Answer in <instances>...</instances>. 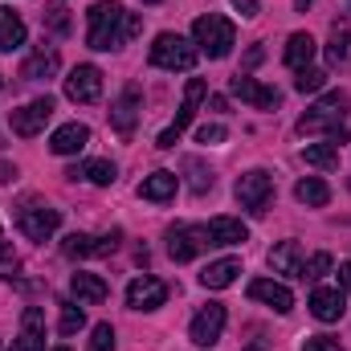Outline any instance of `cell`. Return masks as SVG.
<instances>
[{
  "mask_svg": "<svg viewBox=\"0 0 351 351\" xmlns=\"http://www.w3.org/2000/svg\"><path fill=\"white\" fill-rule=\"evenodd\" d=\"M90 49H123L139 29V12H127L119 0H98L90 4Z\"/></svg>",
  "mask_w": 351,
  "mask_h": 351,
  "instance_id": "6da1fadb",
  "label": "cell"
},
{
  "mask_svg": "<svg viewBox=\"0 0 351 351\" xmlns=\"http://www.w3.org/2000/svg\"><path fill=\"white\" fill-rule=\"evenodd\" d=\"M192 41L200 45V53H208V58L221 62V58L233 53V45H237V29H233V21L208 12V16H196V25H192Z\"/></svg>",
  "mask_w": 351,
  "mask_h": 351,
  "instance_id": "7a4b0ae2",
  "label": "cell"
},
{
  "mask_svg": "<svg viewBox=\"0 0 351 351\" xmlns=\"http://www.w3.org/2000/svg\"><path fill=\"white\" fill-rule=\"evenodd\" d=\"M147 58H152V66H160V70H192L196 58H200V49H196V41H188V37H180V33H160Z\"/></svg>",
  "mask_w": 351,
  "mask_h": 351,
  "instance_id": "3957f363",
  "label": "cell"
},
{
  "mask_svg": "<svg viewBox=\"0 0 351 351\" xmlns=\"http://www.w3.org/2000/svg\"><path fill=\"white\" fill-rule=\"evenodd\" d=\"M237 204L245 208V213H254V217H262L265 208H269V200H274V176L265 172V168H254V172H245L237 180Z\"/></svg>",
  "mask_w": 351,
  "mask_h": 351,
  "instance_id": "277c9868",
  "label": "cell"
},
{
  "mask_svg": "<svg viewBox=\"0 0 351 351\" xmlns=\"http://www.w3.org/2000/svg\"><path fill=\"white\" fill-rule=\"evenodd\" d=\"M208 250V229L204 225H172L168 229V254L172 262H192Z\"/></svg>",
  "mask_w": 351,
  "mask_h": 351,
  "instance_id": "5b68a950",
  "label": "cell"
},
{
  "mask_svg": "<svg viewBox=\"0 0 351 351\" xmlns=\"http://www.w3.org/2000/svg\"><path fill=\"white\" fill-rule=\"evenodd\" d=\"M49 119H53V98H49V94H45V98H33V102H25L21 110H12V135L33 139V135L45 131Z\"/></svg>",
  "mask_w": 351,
  "mask_h": 351,
  "instance_id": "8992f818",
  "label": "cell"
},
{
  "mask_svg": "<svg viewBox=\"0 0 351 351\" xmlns=\"http://www.w3.org/2000/svg\"><path fill=\"white\" fill-rule=\"evenodd\" d=\"M16 225H21V233L29 241H49L58 233V225H62V213L49 208V204H29V208H21Z\"/></svg>",
  "mask_w": 351,
  "mask_h": 351,
  "instance_id": "52a82bcc",
  "label": "cell"
},
{
  "mask_svg": "<svg viewBox=\"0 0 351 351\" xmlns=\"http://www.w3.org/2000/svg\"><path fill=\"white\" fill-rule=\"evenodd\" d=\"M225 323H229V315H225V306L221 302H208L196 319H192V327H188V339L196 343V348H213V343H221V335H225Z\"/></svg>",
  "mask_w": 351,
  "mask_h": 351,
  "instance_id": "ba28073f",
  "label": "cell"
},
{
  "mask_svg": "<svg viewBox=\"0 0 351 351\" xmlns=\"http://www.w3.org/2000/svg\"><path fill=\"white\" fill-rule=\"evenodd\" d=\"M204 94H208V86H204L200 78H192V82L184 86V102H180V114H176L172 127H168V131H164V135L156 139V147H164V152H168V147H176L180 131H184V127H188V123L196 119V106H200V98H204Z\"/></svg>",
  "mask_w": 351,
  "mask_h": 351,
  "instance_id": "9c48e42d",
  "label": "cell"
},
{
  "mask_svg": "<svg viewBox=\"0 0 351 351\" xmlns=\"http://www.w3.org/2000/svg\"><path fill=\"white\" fill-rule=\"evenodd\" d=\"M164 302H168V282H160L152 274H143L127 286V306L131 311H160Z\"/></svg>",
  "mask_w": 351,
  "mask_h": 351,
  "instance_id": "30bf717a",
  "label": "cell"
},
{
  "mask_svg": "<svg viewBox=\"0 0 351 351\" xmlns=\"http://www.w3.org/2000/svg\"><path fill=\"white\" fill-rule=\"evenodd\" d=\"M119 250V233H106V237H90V233H70L62 241V254L66 258H106Z\"/></svg>",
  "mask_w": 351,
  "mask_h": 351,
  "instance_id": "8fae6325",
  "label": "cell"
},
{
  "mask_svg": "<svg viewBox=\"0 0 351 351\" xmlns=\"http://www.w3.org/2000/svg\"><path fill=\"white\" fill-rule=\"evenodd\" d=\"M229 90L241 98V102H250V106H258V110H278V102H282V94L274 86H262L258 78H250V74H237V78H229Z\"/></svg>",
  "mask_w": 351,
  "mask_h": 351,
  "instance_id": "7c38bea8",
  "label": "cell"
},
{
  "mask_svg": "<svg viewBox=\"0 0 351 351\" xmlns=\"http://www.w3.org/2000/svg\"><path fill=\"white\" fill-rule=\"evenodd\" d=\"M66 98L74 102H98L102 98V70L98 66H78L66 78Z\"/></svg>",
  "mask_w": 351,
  "mask_h": 351,
  "instance_id": "4fadbf2b",
  "label": "cell"
},
{
  "mask_svg": "<svg viewBox=\"0 0 351 351\" xmlns=\"http://www.w3.org/2000/svg\"><path fill=\"white\" fill-rule=\"evenodd\" d=\"M250 298H254V302H265V306L278 311V315H290V311H294L290 286H282V282H274V278H254V282H250Z\"/></svg>",
  "mask_w": 351,
  "mask_h": 351,
  "instance_id": "5bb4252c",
  "label": "cell"
},
{
  "mask_svg": "<svg viewBox=\"0 0 351 351\" xmlns=\"http://www.w3.org/2000/svg\"><path fill=\"white\" fill-rule=\"evenodd\" d=\"M135 119H139V86H131L119 94V102L110 106V127L119 131V139H131L135 135Z\"/></svg>",
  "mask_w": 351,
  "mask_h": 351,
  "instance_id": "9a60e30c",
  "label": "cell"
},
{
  "mask_svg": "<svg viewBox=\"0 0 351 351\" xmlns=\"http://www.w3.org/2000/svg\"><path fill=\"white\" fill-rule=\"evenodd\" d=\"M12 351H45V315H41V306H25L21 335L12 339Z\"/></svg>",
  "mask_w": 351,
  "mask_h": 351,
  "instance_id": "2e32d148",
  "label": "cell"
},
{
  "mask_svg": "<svg viewBox=\"0 0 351 351\" xmlns=\"http://www.w3.org/2000/svg\"><path fill=\"white\" fill-rule=\"evenodd\" d=\"M343 311H348V298H343L339 286H319V290L311 294V315H315L319 323H339Z\"/></svg>",
  "mask_w": 351,
  "mask_h": 351,
  "instance_id": "e0dca14e",
  "label": "cell"
},
{
  "mask_svg": "<svg viewBox=\"0 0 351 351\" xmlns=\"http://www.w3.org/2000/svg\"><path fill=\"white\" fill-rule=\"evenodd\" d=\"M70 290H74V302H78V306H98V302H106V294H110V286H106L98 274H86V269H78V274L70 278Z\"/></svg>",
  "mask_w": 351,
  "mask_h": 351,
  "instance_id": "ac0fdd59",
  "label": "cell"
},
{
  "mask_svg": "<svg viewBox=\"0 0 351 351\" xmlns=\"http://www.w3.org/2000/svg\"><path fill=\"white\" fill-rule=\"evenodd\" d=\"M302 265H306V258H302V245H298V241H278V245L269 250V269H274V274L302 278Z\"/></svg>",
  "mask_w": 351,
  "mask_h": 351,
  "instance_id": "d6986e66",
  "label": "cell"
},
{
  "mask_svg": "<svg viewBox=\"0 0 351 351\" xmlns=\"http://www.w3.org/2000/svg\"><path fill=\"white\" fill-rule=\"evenodd\" d=\"M86 143H90V127H86V123H66V127H58V131H53L49 152H53V156H78Z\"/></svg>",
  "mask_w": 351,
  "mask_h": 351,
  "instance_id": "ffe728a7",
  "label": "cell"
},
{
  "mask_svg": "<svg viewBox=\"0 0 351 351\" xmlns=\"http://www.w3.org/2000/svg\"><path fill=\"white\" fill-rule=\"evenodd\" d=\"M241 241H250L245 221H237V217H213L208 221V245H241Z\"/></svg>",
  "mask_w": 351,
  "mask_h": 351,
  "instance_id": "44dd1931",
  "label": "cell"
},
{
  "mask_svg": "<svg viewBox=\"0 0 351 351\" xmlns=\"http://www.w3.org/2000/svg\"><path fill=\"white\" fill-rule=\"evenodd\" d=\"M176 184H180V176L176 172H152V176H143L139 196L152 200V204H164V200H172L176 196Z\"/></svg>",
  "mask_w": 351,
  "mask_h": 351,
  "instance_id": "7402d4cb",
  "label": "cell"
},
{
  "mask_svg": "<svg viewBox=\"0 0 351 351\" xmlns=\"http://www.w3.org/2000/svg\"><path fill=\"white\" fill-rule=\"evenodd\" d=\"M327 62H331L335 70L351 66V25H348V21H335V25H331V41H327Z\"/></svg>",
  "mask_w": 351,
  "mask_h": 351,
  "instance_id": "603a6c76",
  "label": "cell"
},
{
  "mask_svg": "<svg viewBox=\"0 0 351 351\" xmlns=\"http://www.w3.org/2000/svg\"><path fill=\"white\" fill-rule=\"evenodd\" d=\"M66 176H70V180H90V184L106 188V184H114L119 168H114L110 160H86V164H74V168H70Z\"/></svg>",
  "mask_w": 351,
  "mask_h": 351,
  "instance_id": "cb8c5ba5",
  "label": "cell"
},
{
  "mask_svg": "<svg viewBox=\"0 0 351 351\" xmlns=\"http://www.w3.org/2000/svg\"><path fill=\"white\" fill-rule=\"evenodd\" d=\"M25 21L12 12V8H0V53H12V49H21L25 45Z\"/></svg>",
  "mask_w": 351,
  "mask_h": 351,
  "instance_id": "d4e9b609",
  "label": "cell"
},
{
  "mask_svg": "<svg viewBox=\"0 0 351 351\" xmlns=\"http://www.w3.org/2000/svg\"><path fill=\"white\" fill-rule=\"evenodd\" d=\"M53 70H58V49H37V53L25 58L21 78H25V82H41V78H49Z\"/></svg>",
  "mask_w": 351,
  "mask_h": 351,
  "instance_id": "484cf974",
  "label": "cell"
},
{
  "mask_svg": "<svg viewBox=\"0 0 351 351\" xmlns=\"http://www.w3.org/2000/svg\"><path fill=\"white\" fill-rule=\"evenodd\" d=\"M237 274H241V262H237V258H221V262H213L200 274V282H204L208 290H225V286L237 282Z\"/></svg>",
  "mask_w": 351,
  "mask_h": 351,
  "instance_id": "4316f807",
  "label": "cell"
},
{
  "mask_svg": "<svg viewBox=\"0 0 351 351\" xmlns=\"http://www.w3.org/2000/svg\"><path fill=\"white\" fill-rule=\"evenodd\" d=\"M315 49H319V45H315L311 33H294V37L286 41V66H290V70L311 66V62H315Z\"/></svg>",
  "mask_w": 351,
  "mask_h": 351,
  "instance_id": "83f0119b",
  "label": "cell"
},
{
  "mask_svg": "<svg viewBox=\"0 0 351 351\" xmlns=\"http://www.w3.org/2000/svg\"><path fill=\"white\" fill-rule=\"evenodd\" d=\"M343 127V114H327V110H306L298 119V135H319V131H339Z\"/></svg>",
  "mask_w": 351,
  "mask_h": 351,
  "instance_id": "f1b7e54d",
  "label": "cell"
},
{
  "mask_svg": "<svg viewBox=\"0 0 351 351\" xmlns=\"http://www.w3.org/2000/svg\"><path fill=\"white\" fill-rule=\"evenodd\" d=\"M294 196H298L302 204H311V208H323V204L331 200V188H327L319 176H306V180L294 184Z\"/></svg>",
  "mask_w": 351,
  "mask_h": 351,
  "instance_id": "f546056e",
  "label": "cell"
},
{
  "mask_svg": "<svg viewBox=\"0 0 351 351\" xmlns=\"http://www.w3.org/2000/svg\"><path fill=\"white\" fill-rule=\"evenodd\" d=\"M302 160H306L311 168L331 172V168H339V147H335V143H306V147H302Z\"/></svg>",
  "mask_w": 351,
  "mask_h": 351,
  "instance_id": "4dcf8cb0",
  "label": "cell"
},
{
  "mask_svg": "<svg viewBox=\"0 0 351 351\" xmlns=\"http://www.w3.org/2000/svg\"><path fill=\"white\" fill-rule=\"evenodd\" d=\"M323 86H327V70H315V66H302L298 78H294V90L298 94H319Z\"/></svg>",
  "mask_w": 351,
  "mask_h": 351,
  "instance_id": "1f68e13d",
  "label": "cell"
},
{
  "mask_svg": "<svg viewBox=\"0 0 351 351\" xmlns=\"http://www.w3.org/2000/svg\"><path fill=\"white\" fill-rule=\"evenodd\" d=\"M41 21H45V29H53V33H70V8H66V4H45V8H41Z\"/></svg>",
  "mask_w": 351,
  "mask_h": 351,
  "instance_id": "d6a6232c",
  "label": "cell"
},
{
  "mask_svg": "<svg viewBox=\"0 0 351 351\" xmlns=\"http://www.w3.org/2000/svg\"><path fill=\"white\" fill-rule=\"evenodd\" d=\"M58 327H62V335H78V331L86 327L82 306H78V302H66V306H62V323H58Z\"/></svg>",
  "mask_w": 351,
  "mask_h": 351,
  "instance_id": "836d02e7",
  "label": "cell"
},
{
  "mask_svg": "<svg viewBox=\"0 0 351 351\" xmlns=\"http://www.w3.org/2000/svg\"><path fill=\"white\" fill-rule=\"evenodd\" d=\"M184 172H188L192 192H208V188H213V172H208L200 160H184Z\"/></svg>",
  "mask_w": 351,
  "mask_h": 351,
  "instance_id": "e575fe53",
  "label": "cell"
},
{
  "mask_svg": "<svg viewBox=\"0 0 351 351\" xmlns=\"http://www.w3.org/2000/svg\"><path fill=\"white\" fill-rule=\"evenodd\" d=\"M315 110H327V114H348V94L343 90H327L323 98H319V106Z\"/></svg>",
  "mask_w": 351,
  "mask_h": 351,
  "instance_id": "d590c367",
  "label": "cell"
},
{
  "mask_svg": "<svg viewBox=\"0 0 351 351\" xmlns=\"http://www.w3.org/2000/svg\"><path fill=\"white\" fill-rule=\"evenodd\" d=\"M90 351H114V327L110 323H98L90 331Z\"/></svg>",
  "mask_w": 351,
  "mask_h": 351,
  "instance_id": "8d00e7d4",
  "label": "cell"
},
{
  "mask_svg": "<svg viewBox=\"0 0 351 351\" xmlns=\"http://www.w3.org/2000/svg\"><path fill=\"white\" fill-rule=\"evenodd\" d=\"M323 274H331V254H315L311 262L302 265V282H306V278H311V282H319Z\"/></svg>",
  "mask_w": 351,
  "mask_h": 351,
  "instance_id": "74e56055",
  "label": "cell"
},
{
  "mask_svg": "<svg viewBox=\"0 0 351 351\" xmlns=\"http://www.w3.org/2000/svg\"><path fill=\"white\" fill-rule=\"evenodd\" d=\"M302 351H343V343H339L335 335H306Z\"/></svg>",
  "mask_w": 351,
  "mask_h": 351,
  "instance_id": "f35d334b",
  "label": "cell"
},
{
  "mask_svg": "<svg viewBox=\"0 0 351 351\" xmlns=\"http://www.w3.org/2000/svg\"><path fill=\"white\" fill-rule=\"evenodd\" d=\"M225 135H229V131H225L221 123H204V127L196 131V143H208V147H213V143H225Z\"/></svg>",
  "mask_w": 351,
  "mask_h": 351,
  "instance_id": "ab89813d",
  "label": "cell"
},
{
  "mask_svg": "<svg viewBox=\"0 0 351 351\" xmlns=\"http://www.w3.org/2000/svg\"><path fill=\"white\" fill-rule=\"evenodd\" d=\"M233 8H237L241 16H258V8H262V0H233Z\"/></svg>",
  "mask_w": 351,
  "mask_h": 351,
  "instance_id": "60d3db41",
  "label": "cell"
},
{
  "mask_svg": "<svg viewBox=\"0 0 351 351\" xmlns=\"http://www.w3.org/2000/svg\"><path fill=\"white\" fill-rule=\"evenodd\" d=\"M339 290H343V294H351V262L339 265Z\"/></svg>",
  "mask_w": 351,
  "mask_h": 351,
  "instance_id": "b9f144b4",
  "label": "cell"
},
{
  "mask_svg": "<svg viewBox=\"0 0 351 351\" xmlns=\"http://www.w3.org/2000/svg\"><path fill=\"white\" fill-rule=\"evenodd\" d=\"M262 58H265V49H262V45H254V49L245 53V70H254V66H258Z\"/></svg>",
  "mask_w": 351,
  "mask_h": 351,
  "instance_id": "7bdbcfd3",
  "label": "cell"
},
{
  "mask_svg": "<svg viewBox=\"0 0 351 351\" xmlns=\"http://www.w3.org/2000/svg\"><path fill=\"white\" fill-rule=\"evenodd\" d=\"M12 176H16V168H8V164H0V184H8Z\"/></svg>",
  "mask_w": 351,
  "mask_h": 351,
  "instance_id": "ee69618b",
  "label": "cell"
},
{
  "mask_svg": "<svg viewBox=\"0 0 351 351\" xmlns=\"http://www.w3.org/2000/svg\"><path fill=\"white\" fill-rule=\"evenodd\" d=\"M311 4H315V0H294V8H311Z\"/></svg>",
  "mask_w": 351,
  "mask_h": 351,
  "instance_id": "f6af8a7d",
  "label": "cell"
},
{
  "mask_svg": "<svg viewBox=\"0 0 351 351\" xmlns=\"http://www.w3.org/2000/svg\"><path fill=\"white\" fill-rule=\"evenodd\" d=\"M245 351H265V348H262V343H254V348H245Z\"/></svg>",
  "mask_w": 351,
  "mask_h": 351,
  "instance_id": "bcb514c9",
  "label": "cell"
},
{
  "mask_svg": "<svg viewBox=\"0 0 351 351\" xmlns=\"http://www.w3.org/2000/svg\"><path fill=\"white\" fill-rule=\"evenodd\" d=\"M143 4H160V0H143Z\"/></svg>",
  "mask_w": 351,
  "mask_h": 351,
  "instance_id": "7dc6e473",
  "label": "cell"
},
{
  "mask_svg": "<svg viewBox=\"0 0 351 351\" xmlns=\"http://www.w3.org/2000/svg\"><path fill=\"white\" fill-rule=\"evenodd\" d=\"M53 351H70V348H53Z\"/></svg>",
  "mask_w": 351,
  "mask_h": 351,
  "instance_id": "c3c4849f",
  "label": "cell"
},
{
  "mask_svg": "<svg viewBox=\"0 0 351 351\" xmlns=\"http://www.w3.org/2000/svg\"><path fill=\"white\" fill-rule=\"evenodd\" d=\"M348 188H351V180H348Z\"/></svg>",
  "mask_w": 351,
  "mask_h": 351,
  "instance_id": "681fc988",
  "label": "cell"
},
{
  "mask_svg": "<svg viewBox=\"0 0 351 351\" xmlns=\"http://www.w3.org/2000/svg\"><path fill=\"white\" fill-rule=\"evenodd\" d=\"M0 86H4V82H0Z\"/></svg>",
  "mask_w": 351,
  "mask_h": 351,
  "instance_id": "f907efd6",
  "label": "cell"
}]
</instances>
